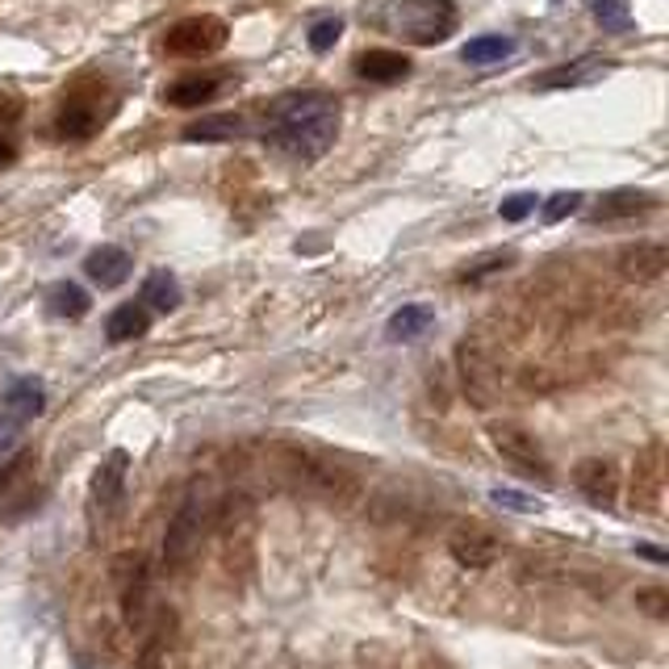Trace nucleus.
I'll return each mask as SVG.
<instances>
[{"mask_svg": "<svg viewBox=\"0 0 669 669\" xmlns=\"http://www.w3.org/2000/svg\"><path fill=\"white\" fill-rule=\"evenodd\" d=\"M218 88H222V76H210V72H188L181 80H172L163 88V106L172 109H197L206 101H214Z\"/></svg>", "mask_w": 669, "mask_h": 669, "instance_id": "4468645a", "label": "nucleus"}, {"mask_svg": "<svg viewBox=\"0 0 669 669\" xmlns=\"http://www.w3.org/2000/svg\"><path fill=\"white\" fill-rule=\"evenodd\" d=\"M201 532H206V503L193 494V498L181 503V510L172 515V523H168V532H163V561L185 565L188 557L197 553Z\"/></svg>", "mask_w": 669, "mask_h": 669, "instance_id": "423d86ee", "label": "nucleus"}, {"mask_svg": "<svg viewBox=\"0 0 669 669\" xmlns=\"http://www.w3.org/2000/svg\"><path fill=\"white\" fill-rule=\"evenodd\" d=\"M247 131L239 113H210V117H197L185 126V143H231Z\"/></svg>", "mask_w": 669, "mask_h": 669, "instance_id": "6ab92c4d", "label": "nucleus"}, {"mask_svg": "<svg viewBox=\"0 0 669 669\" xmlns=\"http://www.w3.org/2000/svg\"><path fill=\"white\" fill-rule=\"evenodd\" d=\"M339 122H344L339 97L314 92V88L310 92H289V97H276L268 106L264 143L285 160L314 163L335 147Z\"/></svg>", "mask_w": 669, "mask_h": 669, "instance_id": "f257e3e1", "label": "nucleus"}, {"mask_svg": "<svg viewBox=\"0 0 669 669\" xmlns=\"http://www.w3.org/2000/svg\"><path fill=\"white\" fill-rule=\"evenodd\" d=\"M410 59L401 51H389V47H373V51L356 54V76L369 84H401L410 76Z\"/></svg>", "mask_w": 669, "mask_h": 669, "instance_id": "ddd939ff", "label": "nucleus"}, {"mask_svg": "<svg viewBox=\"0 0 669 669\" xmlns=\"http://www.w3.org/2000/svg\"><path fill=\"white\" fill-rule=\"evenodd\" d=\"M26 473H34V456L29 453H17L4 469H0V494H13L17 485L26 482Z\"/></svg>", "mask_w": 669, "mask_h": 669, "instance_id": "bb28decb", "label": "nucleus"}, {"mask_svg": "<svg viewBox=\"0 0 669 669\" xmlns=\"http://www.w3.org/2000/svg\"><path fill=\"white\" fill-rule=\"evenodd\" d=\"M47 310H51L54 319H84L92 310V301H88V294H84L80 285L59 281V285H51V294H47Z\"/></svg>", "mask_w": 669, "mask_h": 669, "instance_id": "5701e85b", "label": "nucleus"}, {"mask_svg": "<svg viewBox=\"0 0 669 669\" xmlns=\"http://www.w3.org/2000/svg\"><path fill=\"white\" fill-rule=\"evenodd\" d=\"M616 63L611 59H603V54H582V59H573V63H561V67H548V72H540L532 80V88L540 92H557V88H582V84H594L598 76H607Z\"/></svg>", "mask_w": 669, "mask_h": 669, "instance_id": "9d476101", "label": "nucleus"}, {"mask_svg": "<svg viewBox=\"0 0 669 669\" xmlns=\"http://www.w3.org/2000/svg\"><path fill=\"white\" fill-rule=\"evenodd\" d=\"M582 201H586L582 193H557V197H548V201H544V222H561V218L578 214Z\"/></svg>", "mask_w": 669, "mask_h": 669, "instance_id": "cd10ccee", "label": "nucleus"}, {"mask_svg": "<svg viewBox=\"0 0 669 669\" xmlns=\"http://www.w3.org/2000/svg\"><path fill=\"white\" fill-rule=\"evenodd\" d=\"M389 38L406 47H439L456 34V0H381L373 17Z\"/></svg>", "mask_w": 669, "mask_h": 669, "instance_id": "f03ea898", "label": "nucleus"}, {"mask_svg": "<svg viewBox=\"0 0 669 669\" xmlns=\"http://www.w3.org/2000/svg\"><path fill=\"white\" fill-rule=\"evenodd\" d=\"M13 156H17V151H13V143H9V138H0V163H9Z\"/></svg>", "mask_w": 669, "mask_h": 669, "instance_id": "473e14b6", "label": "nucleus"}, {"mask_svg": "<svg viewBox=\"0 0 669 669\" xmlns=\"http://www.w3.org/2000/svg\"><path fill=\"white\" fill-rule=\"evenodd\" d=\"M131 251L126 247H113V243H101L97 251H88V260H84V276L92 281V285H101V289H117L126 276H131Z\"/></svg>", "mask_w": 669, "mask_h": 669, "instance_id": "f8f14e48", "label": "nucleus"}, {"mask_svg": "<svg viewBox=\"0 0 669 669\" xmlns=\"http://www.w3.org/2000/svg\"><path fill=\"white\" fill-rule=\"evenodd\" d=\"M535 206H540V197H535V193H515V197H507V201L498 206V214L507 218V222H523Z\"/></svg>", "mask_w": 669, "mask_h": 669, "instance_id": "c756f323", "label": "nucleus"}, {"mask_svg": "<svg viewBox=\"0 0 669 669\" xmlns=\"http://www.w3.org/2000/svg\"><path fill=\"white\" fill-rule=\"evenodd\" d=\"M515 264V251H490L482 260H473V264L460 272V281H485V276H494V272H503V268Z\"/></svg>", "mask_w": 669, "mask_h": 669, "instance_id": "393cba45", "label": "nucleus"}, {"mask_svg": "<svg viewBox=\"0 0 669 669\" xmlns=\"http://www.w3.org/2000/svg\"><path fill=\"white\" fill-rule=\"evenodd\" d=\"M431 322H435V310H431V306H401L398 314L385 322V335L410 344V339H419V335L428 331Z\"/></svg>", "mask_w": 669, "mask_h": 669, "instance_id": "4be33fe9", "label": "nucleus"}, {"mask_svg": "<svg viewBox=\"0 0 669 669\" xmlns=\"http://www.w3.org/2000/svg\"><path fill=\"white\" fill-rule=\"evenodd\" d=\"M17 113H22V106H17V101L0 97V122H9V117H17Z\"/></svg>", "mask_w": 669, "mask_h": 669, "instance_id": "2f4dec72", "label": "nucleus"}, {"mask_svg": "<svg viewBox=\"0 0 669 669\" xmlns=\"http://www.w3.org/2000/svg\"><path fill=\"white\" fill-rule=\"evenodd\" d=\"M147 331H151V310H147L143 301H126V306H117L106 322L109 344H134V339H143Z\"/></svg>", "mask_w": 669, "mask_h": 669, "instance_id": "dca6fc26", "label": "nucleus"}, {"mask_svg": "<svg viewBox=\"0 0 669 669\" xmlns=\"http://www.w3.org/2000/svg\"><path fill=\"white\" fill-rule=\"evenodd\" d=\"M109 109L113 106H109L106 88L84 84V88H76V92L63 97L59 117H54V134H59V138H72V143H84V138H92V134L106 126Z\"/></svg>", "mask_w": 669, "mask_h": 669, "instance_id": "7ed1b4c3", "label": "nucleus"}, {"mask_svg": "<svg viewBox=\"0 0 669 669\" xmlns=\"http://www.w3.org/2000/svg\"><path fill=\"white\" fill-rule=\"evenodd\" d=\"M339 38H344V22H339V17H322V22L310 26V51L326 54Z\"/></svg>", "mask_w": 669, "mask_h": 669, "instance_id": "a878e982", "label": "nucleus"}, {"mask_svg": "<svg viewBox=\"0 0 669 669\" xmlns=\"http://www.w3.org/2000/svg\"><path fill=\"white\" fill-rule=\"evenodd\" d=\"M456 364H460V385H464L469 401L490 406V401L498 398L503 376H498V369L485 360V351H482L478 339H464V344H460V351H456Z\"/></svg>", "mask_w": 669, "mask_h": 669, "instance_id": "0eeeda50", "label": "nucleus"}, {"mask_svg": "<svg viewBox=\"0 0 669 669\" xmlns=\"http://www.w3.org/2000/svg\"><path fill=\"white\" fill-rule=\"evenodd\" d=\"M22 439V423L17 419H9V414H0V456L13 453V444Z\"/></svg>", "mask_w": 669, "mask_h": 669, "instance_id": "7c9ffc66", "label": "nucleus"}, {"mask_svg": "<svg viewBox=\"0 0 669 669\" xmlns=\"http://www.w3.org/2000/svg\"><path fill=\"white\" fill-rule=\"evenodd\" d=\"M226 38H231V29H226L222 17L197 13V17H185V22H176L163 34V51L176 54V59H206V54L222 51Z\"/></svg>", "mask_w": 669, "mask_h": 669, "instance_id": "20e7f679", "label": "nucleus"}, {"mask_svg": "<svg viewBox=\"0 0 669 669\" xmlns=\"http://www.w3.org/2000/svg\"><path fill=\"white\" fill-rule=\"evenodd\" d=\"M490 503L503 510H519V515H532V510H544L540 507V498H532V494H519V490H494L490 494Z\"/></svg>", "mask_w": 669, "mask_h": 669, "instance_id": "c85d7f7f", "label": "nucleus"}, {"mask_svg": "<svg viewBox=\"0 0 669 669\" xmlns=\"http://www.w3.org/2000/svg\"><path fill=\"white\" fill-rule=\"evenodd\" d=\"M126 469H131V456L126 453H113L92 473V498H97V507L109 510V507H117V498H122V490H126Z\"/></svg>", "mask_w": 669, "mask_h": 669, "instance_id": "f3484780", "label": "nucleus"}, {"mask_svg": "<svg viewBox=\"0 0 669 669\" xmlns=\"http://www.w3.org/2000/svg\"><path fill=\"white\" fill-rule=\"evenodd\" d=\"M490 439H494V453L503 456L515 473H528V478H553V464H548L544 448H540L523 428H515V423H498V428H490Z\"/></svg>", "mask_w": 669, "mask_h": 669, "instance_id": "39448f33", "label": "nucleus"}, {"mask_svg": "<svg viewBox=\"0 0 669 669\" xmlns=\"http://www.w3.org/2000/svg\"><path fill=\"white\" fill-rule=\"evenodd\" d=\"M0 401H4L9 419L26 423V419H38V414L47 410V389H42V381H34V376H13V381L4 385Z\"/></svg>", "mask_w": 669, "mask_h": 669, "instance_id": "2eb2a0df", "label": "nucleus"}, {"mask_svg": "<svg viewBox=\"0 0 669 669\" xmlns=\"http://www.w3.org/2000/svg\"><path fill=\"white\" fill-rule=\"evenodd\" d=\"M181 301H185V294H181V281L172 276V272H151L147 281H143V306L147 310H160V314H172V310H181Z\"/></svg>", "mask_w": 669, "mask_h": 669, "instance_id": "aec40b11", "label": "nucleus"}, {"mask_svg": "<svg viewBox=\"0 0 669 669\" xmlns=\"http://www.w3.org/2000/svg\"><path fill=\"white\" fill-rule=\"evenodd\" d=\"M657 210V197L644 188H611L598 197V206L590 210V222H628V218H644Z\"/></svg>", "mask_w": 669, "mask_h": 669, "instance_id": "9b49d317", "label": "nucleus"}, {"mask_svg": "<svg viewBox=\"0 0 669 669\" xmlns=\"http://www.w3.org/2000/svg\"><path fill=\"white\" fill-rule=\"evenodd\" d=\"M590 13H594V22L607 29V34H628L632 29L628 0H590Z\"/></svg>", "mask_w": 669, "mask_h": 669, "instance_id": "b1692460", "label": "nucleus"}, {"mask_svg": "<svg viewBox=\"0 0 669 669\" xmlns=\"http://www.w3.org/2000/svg\"><path fill=\"white\" fill-rule=\"evenodd\" d=\"M515 54V38L507 34H482V38H473V42H464L460 47V59L469 63V67H485V63H503Z\"/></svg>", "mask_w": 669, "mask_h": 669, "instance_id": "412c9836", "label": "nucleus"}, {"mask_svg": "<svg viewBox=\"0 0 669 669\" xmlns=\"http://www.w3.org/2000/svg\"><path fill=\"white\" fill-rule=\"evenodd\" d=\"M619 276L623 281H636V285H653V281H661L669 268V247L666 243H653V239H641V243H628L623 251H619Z\"/></svg>", "mask_w": 669, "mask_h": 669, "instance_id": "1a4fd4ad", "label": "nucleus"}, {"mask_svg": "<svg viewBox=\"0 0 669 669\" xmlns=\"http://www.w3.org/2000/svg\"><path fill=\"white\" fill-rule=\"evenodd\" d=\"M448 548H453L456 565H464V569H485L498 557V540L490 532H456Z\"/></svg>", "mask_w": 669, "mask_h": 669, "instance_id": "a211bd4d", "label": "nucleus"}, {"mask_svg": "<svg viewBox=\"0 0 669 669\" xmlns=\"http://www.w3.org/2000/svg\"><path fill=\"white\" fill-rule=\"evenodd\" d=\"M573 485H578V494L586 498L590 507L616 510L619 478H616V464H611V460H603V456H590V460H582V464L573 469Z\"/></svg>", "mask_w": 669, "mask_h": 669, "instance_id": "6e6552de", "label": "nucleus"}]
</instances>
